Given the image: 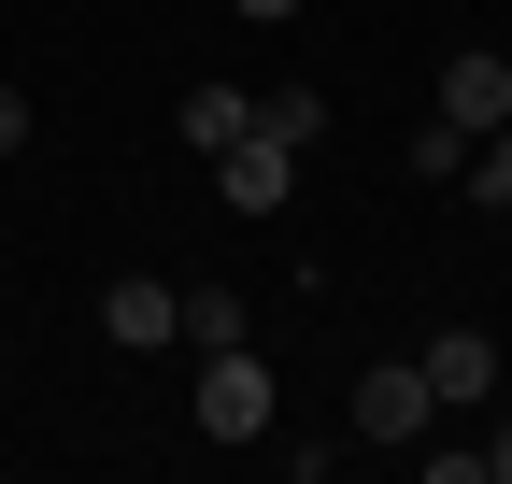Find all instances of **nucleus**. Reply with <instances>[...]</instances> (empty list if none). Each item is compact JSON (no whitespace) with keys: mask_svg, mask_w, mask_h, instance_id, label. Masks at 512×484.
Wrapping results in <instances>:
<instances>
[{"mask_svg":"<svg viewBox=\"0 0 512 484\" xmlns=\"http://www.w3.org/2000/svg\"><path fill=\"white\" fill-rule=\"evenodd\" d=\"M200 428L214 442H256V428H271V371H256L242 342H200Z\"/></svg>","mask_w":512,"mask_h":484,"instance_id":"obj_1","label":"nucleus"},{"mask_svg":"<svg viewBox=\"0 0 512 484\" xmlns=\"http://www.w3.org/2000/svg\"><path fill=\"white\" fill-rule=\"evenodd\" d=\"M100 342H114V356H157V342H185V285H157V271H114V285H100Z\"/></svg>","mask_w":512,"mask_h":484,"instance_id":"obj_2","label":"nucleus"},{"mask_svg":"<svg viewBox=\"0 0 512 484\" xmlns=\"http://www.w3.org/2000/svg\"><path fill=\"white\" fill-rule=\"evenodd\" d=\"M427 114H441V129H470V143H484L498 114H512V57H498V43H470V57H441V100H427Z\"/></svg>","mask_w":512,"mask_h":484,"instance_id":"obj_3","label":"nucleus"},{"mask_svg":"<svg viewBox=\"0 0 512 484\" xmlns=\"http://www.w3.org/2000/svg\"><path fill=\"white\" fill-rule=\"evenodd\" d=\"M214 186H228V214H285V200H299V157H285L271 129H242V143L214 157Z\"/></svg>","mask_w":512,"mask_h":484,"instance_id":"obj_4","label":"nucleus"},{"mask_svg":"<svg viewBox=\"0 0 512 484\" xmlns=\"http://www.w3.org/2000/svg\"><path fill=\"white\" fill-rule=\"evenodd\" d=\"M413 371H427V399H441V413H456V399H498V342H484V328H427Z\"/></svg>","mask_w":512,"mask_h":484,"instance_id":"obj_5","label":"nucleus"},{"mask_svg":"<svg viewBox=\"0 0 512 484\" xmlns=\"http://www.w3.org/2000/svg\"><path fill=\"white\" fill-rule=\"evenodd\" d=\"M427 413H441V399H427V371L399 356V371H370V385H356V442H427Z\"/></svg>","mask_w":512,"mask_h":484,"instance_id":"obj_6","label":"nucleus"},{"mask_svg":"<svg viewBox=\"0 0 512 484\" xmlns=\"http://www.w3.org/2000/svg\"><path fill=\"white\" fill-rule=\"evenodd\" d=\"M242 129H256V100H242V86H185V143H200V157H228Z\"/></svg>","mask_w":512,"mask_h":484,"instance_id":"obj_7","label":"nucleus"},{"mask_svg":"<svg viewBox=\"0 0 512 484\" xmlns=\"http://www.w3.org/2000/svg\"><path fill=\"white\" fill-rule=\"evenodd\" d=\"M256 129H271L285 157H313V143H328V100H313V86H271V100H256Z\"/></svg>","mask_w":512,"mask_h":484,"instance_id":"obj_8","label":"nucleus"},{"mask_svg":"<svg viewBox=\"0 0 512 484\" xmlns=\"http://www.w3.org/2000/svg\"><path fill=\"white\" fill-rule=\"evenodd\" d=\"M456 186H484V200H512V114H498V129L456 157Z\"/></svg>","mask_w":512,"mask_h":484,"instance_id":"obj_9","label":"nucleus"},{"mask_svg":"<svg viewBox=\"0 0 512 484\" xmlns=\"http://www.w3.org/2000/svg\"><path fill=\"white\" fill-rule=\"evenodd\" d=\"M185 342H242V285H200V299H185Z\"/></svg>","mask_w":512,"mask_h":484,"instance_id":"obj_10","label":"nucleus"},{"mask_svg":"<svg viewBox=\"0 0 512 484\" xmlns=\"http://www.w3.org/2000/svg\"><path fill=\"white\" fill-rule=\"evenodd\" d=\"M15 143H29V100H15V86H0V157H15Z\"/></svg>","mask_w":512,"mask_h":484,"instance_id":"obj_11","label":"nucleus"},{"mask_svg":"<svg viewBox=\"0 0 512 484\" xmlns=\"http://www.w3.org/2000/svg\"><path fill=\"white\" fill-rule=\"evenodd\" d=\"M228 15H256V29H285V15H299V0H228Z\"/></svg>","mask_w":512,"mask_h":484,"instance_id":"obj_12","label":"nucleus"},{"mask_svg":"<svg viewBox=\"0 0 512 484\" xmlns=\"http://www.w3.org/2000/svg\"><path fill=\"white\" fill-rule=\"evenodd\" d=\"M484 470H498V484H512V428H498V442H484Z\"/></svg>","mask_w":512,"mask_h":484,"instance_id":"obj_13","label":"nucleus"}]
</instances>
